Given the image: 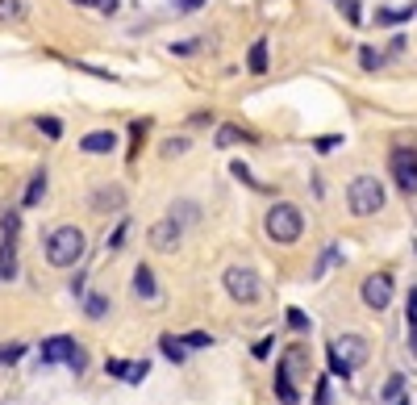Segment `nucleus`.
I'll use <instances>...</instances> for the list:
<instances>
[{"instance_id": "20", "label": "nucleus", "mask_w": 417, "mask_h": 405, "mask_svg": "<svg viewBox=\"0 0 417 405\" xmlns=\"http://www.w3.org/2000/svg\"><path fill=\"white\" fill-rule=\"evenodd\" d=\"M417 8H384V13H376V25H397V21H409Z\"/></svg>"}, {"instance_id": "9", "label": "nucleus", "mask_w": 417, "mask_h": 405, "mask_svg": "<svg viewBox=\"0 0 417 405\" xmlns=\"http://www.w3.org/2000/svg\"><path fill=\"white\" fill-rule=\"evenodd\" d=\"M180 234H184L180 222H175V217H163V222L150 226V247H155V251H175V247H180Z\"/></svg>"}, {"instance_id": "16", "label": "nucleus", "mask_w": 417, "mask_h": 405, "mask_svg": "<svg viewBox=\"0 0 417 405\" xmlns=\"http://www.w3.org/2000/svg\"><path fill=\"white\" fill-rule=\"evenodd\" d=\"M0 276H4V280L17 276V243H13V238H4V247H0Z\"/></svg>"}, {"instance_id": "37", "label": "nucleus", "mask_w": 417, "mask_h": 405, "mask_svg": "<svg viewBox=\"0 0 417 405\" xmlns=\"http://www.w3.org/2000/svg\"><path fill=\"white\" fill-rule=\"evenodd\" d=\"M230 171H234V176H238V180H246V184H255V180H251V171H246V163H234V167H230Z\"/></svg>"}, {"instance_id": "32", "label": "nucleus", "mask_w": 417, "mask_h": 405, "mask_svg": "<svg viewBox=\"0 0 417 405\" xmlns=\"http://www.w3.org/2000/svg\"><path fill=\"white\" fill-rule=\"evenodd\" d=\"M343 13H347L351 25H359V4H355V0H343Z\"/></svg>"}, {"instance_id": "3", "label": "nucleus", "mask_w": 417, "mask_h": 405, "mask_svg": "<svg viewBox=\"0 0 417 405\" xmlns=\"http://www.w3.org/2000/svg\"><path fill=\"white\" fill-rule=\"evenodd\" d=\"M347 205H351L355 217L380 213V209H384V184H380L376 176H355L351 188H347Z\"/></svg>"}, {"instance_id": "15", "label": "nucleus", "mask_w": 417, "mask_h": 405, "mask_svg": "<svg viewBox=\"0 0 417 405\" xmlns=\"http://www.w3.org/2000/svg\"><path fill=\"white\" fill-rule=\"evenodd\" d=\"M42 197H46V171H33V176H29V188H25V209L42 205Z\"/></svg>"}, {"instance_id": "18", "label": "nucleus", "mask_w": 417, "mask_h": 405, "mask_svg": "<svg viewBox=\"0 0 417 405\" xmlns=\"http://www.w3.org/2000/svg\"><path fill=\"white\" fill-rule=\"evenodd\" d=\"M251 134L242 130V125H221L217 130V146H238V142H246Z\"/></svg>"}, {"instance_id": "27", "label": "nucleus", "mask_w": 417, "mask_h": 405, "mask_svg": "<svg viewBox=\"0 0 417 405\" xmlns=\"http://www.w3.org/2000/svg\"><path fill=\"white\" fill-rule=\"evenodd\" d=\"M288 326H292L297 335H305V330H309V318H305L301 310H288Z\"/></svg>"}, {"instance_id": "21", "label": "nucleus", "mask_w": 417, "mask_h": 405, "mask_svg": "<svg viewBox=\"0 0 417 405\" xmlns=\"http://www.w3.org/2000/svg\"><path fill=\"white\" fill-rule=\"evenodd\" d=\"M84 314H88V318H104V314H109V301H104L100 293H92V297L84 301Z\"/></svg>"}, {"instance_id": "14", "label": "nucleus", "mask_w": 417, "mask_h": 405, "mask_svg": "<svg viewBox=\"0 0 417 405\" xmlns=\"http://www.w3.org/2000/svg\"><path fill=\"white\" fill-rule=\"evenodd\" d=\"M246 67H251V75H263V71H267V38H259V42L251 46Z\"/></svg>"}, {"instance_id": "34", "label": "nucleus", "mask_w": 417, "mask_h": 405, "mask_svg": "<svg viewBox=\"0 0 417 405\" xmlns=\"http://www.w3.org/2000/svg\"><path fill=\"white\" fill-rule=\"evenodd\" d=\"M125 230H129V226H125V222H121V226H117V230H113V238H109V247H113V251H117V247H121V243H125Z\"/></svg>"}, {"instance_id": "11", "label": "nucleus", "mask_w": 417, "mask_h": 405, "mask_svg": "<svg viewBox=\"0 0 417 405\" xmlns=\"http://www.w3.org/2000/svg\"><path fill=\"white\" fill-rule=\"evenodd\" d=\"M121 205H125V192H121L117 184L92 192V209H96V213H113V209H121Z\"/></svg>"}, {"instance_id": "4", "label": "nucleus", "mask_w": 417, "mask_h": 405, "mask_svg": "<svg viewBox=\"0 0 417 405\" xmlns=\"http://www.w3.org/2000/svg\"><path fill=\"white\" fill-rule=\"evenodd\" d=\"M263 226H267V238H272V243H297L301 230H305V217H301L297 205L280 201V205L267 209V222H263Z\"/></svg>"}, {"instance_id": "1", "label": "nucleus", "mask_w": 417, "mask_h": 405, "mask_svg": "<svg viewBox=\"0 0 417 405\" xmlns=\"http://www.w3.org/2000/svg\"><path fill=\"white\" fill-rule=\"evenodd\" d=\"M84 247H88V238H84L79 226H58V230L46 234V259L54 268H75L84 259Z\"/></svg>"}, {"instance_id": "38", "label": "nucleus", "mask_w": 417, "mask_h": 405, "mask_svg": "<svg viewBox=\"0 0 417 405\" xmlns=\"http://www.w3.org/2000/svg\"><path fill=\"white\" fill-rule=\"evenodd\" d=\"M75 4H88V8H109V13H113V0H75Z\"/></svg>"}, {"instance_id": "12", "label": "nucleus", "mask_w": 417, "mask_h": 405, "mask_svg": "<svg viewBox=\"0 0 417 405\" xmlns=\"http://www.w3.org/2000/svg\"><path fill=\"white\" fill-rule=\"evenodd\" d=\"M276 397H280V405H301V393H297V385H292V372L280 364L276 368Z\"/></svg>"}, {"instance_id": "36", "label": "nucleus", "mask_w": 417, "mask_h": 405, "mask_svg": "<svg viewBox=\"0 0 417 405\" xmlns=\"http://www.w3.org/2000/svg\"><path fill=\"white\" fill-rule=\"evenodd\" d=\"M255 356L267 360V356H272V339H259V343H255Z\"/></svg>"}, {"instance_id": "5", "label": "nucleus", "mask_w": 417, "mask_h": 405, "mask_svg": "<svg viewBox=\"0 0 417 405\" xmlns=\"http://www.w3.org/2000/svg\"><path fill=\"white\" fill-rule=\"evenodd\" d=\"M42 364H67L75 376L88 368V356H84V347L75 343V339H67V335H54V339H46L42 343Z\"/></svg>"}, {"instance_id": "30", "label": "nucleus", "mask_w": 417, "mask_h": 405, "mask_svg": "<svg viewBox=\"0 0 417 405\" xmlns=\"http://www.w3.org/2000/svg\"><path fill=\"white\" fill-rule=\"evenodd\" d=\"M359 63H363V67H368V71H376V67H380V54H376V50H372V46H368V50H363V54H359Z\"/></svg>"}, {"instance_id": "8", "label": "nucleus", "mask_w": 417, "mask_h": 405, "mask_svg": "<svg viewBox=\"0 0 417 405\" xmlns=\"http://www.w3.org/2000/svg\"><path fill=\"white\" fill-rule=\"evenodd\" d=\"M359 297H363V305L368 310H388L393 305V276L388 272H376V276H368L363 280V289H359Z\"/></svg>"}, {"instance_id": "23", "label": "nucleus", "mask_w": 417, "mask_h": 405, "mask_svg": "<svg viewBox=\"0 0 417 405\" xmlns=\"http://www.w3.org/2000/svg\"><path fill=\"white\" fill-rule=\"evenodd\" d=\"M401 393H405V376H388V385H384V402H401Z\"/></svg>"}, {"instance_id": "41", "label": "nucleus", "mask_w": 417, "mask_h": 405, "mask_svg": "<svg viewBox=\"0 0 417 405\" xmlns=\"http://www.w3.org/2000/svg\"><path fill=\"white\" fill-rule=\"evenodd\" d=\"M113 8H117V0H113Z\"/></svg>"}, {"instance_id": "33", "label": "nucleus", "mask_w": 417, "mask_h": 405, "mask_svg": "<svg viewBox=\"0 0 417 405\" xmlns=\"http://www.w3.org/2000/svg\"><path fill=\"white\" fill-rule=\"evenodd\" d=\"M317 405H330V381H317V397H313Z\"/></svg>"}, {"instance_id": "40", "label": "nucleus", "mask_w": 417, "mask_h": 405, "mask_svg": "<svg viewBox=\"0 0 417 405\" xmlns=\"http://www.w3.org/2000/svg\"><path fill=\"white\" fill-rule=\"evenodd\" d=\"M397 405H409V397H401V402H397Z\"/></svg>"}, {"instance_id": "39", "label": "nucleus", "mask_w": 417, "mask_h": 405, "mask_svg": "<svg viewBox=\"0 0 417 405\" xmlns=\"http://www.w3.org/2000/svg\"><path fill=\"white\" fill-rule=\"evenodd\" d=\"M196 8H205V0H180V13H196Z\"/></svg>"}, {"instance_id": "10", "label": "nucleus", "mask_w": 417, "mask_h": 405, "mask_svg": "<svg viewBox=\"0 0 417 405\" xmlns=\"http://www.w3.org/2000/svg\"><path fill=\"white\" fill-rule=\"evenodd\" d=\"M113 146H117V134H113V130H92V134L79 138V151H84V155H109Z\"/></svg>"}, {"instance_id": "17", "label": "nucleus", "mask_w": 417, "mask_h": 405, "mask_svg": "<svg viewBox=\"0 0 417 405\" xmlns=\"http://www.w3.org/2000/svg\"><path fill=\"white\" fill-rule=\"evenodd\" d=\"M159 347H163V356H167L171 364H184V351H188V347H184V339H175V335H163V339H159Z\"/></svg>"}, {"instance_id": "25", "label": "nucleus", "mask_w": 417, "mask_h": 405, "mask_svg": "<svg viewBox=\"0 0 417 405\" xmlns=\"http://www.w3.org/2000/svg\"><path fill=\"white\" fill-rule=\"evenodd\" d=\"M184 347H213V335H205V330H192V335H184Z\"/></svg>"}, {"instance_id": "19", "label": "nucleus", "mask_w": 417, "mask_h": 405, "mask_svg": "<svg viewBox=\"0 0 417 405\" xmlns=\"http://www.w3.org/2000/svg\"><path fill=\"white\" fill-rule=\"evenodd\" d=\"M405 322H409V351L417 356V289L409 293V310H405Z\"/></svg>"}, {"instance_id": "28", "label": "nucleus", "mask_w": 417, "mask_h": 405, "mask_svg": "<svg viewBox=\"0 0 417 405\" xmlns=\"http://www.w3.org/2000/svg\"><path fill=\"white\" fill-rule=\"evenodd\" d=\"M104 372H109V376H121V381H125V376H129V360H109V364H104Z\"/></svg>"}, {"instance_id": "13", "label": "nucleus", "mask_w": 417, "mask_h": 405, "mask_svg": "<svg viewBox=\"0 0 417 405\" xmlns=\"http://www.w3.org/2000/svg\"><path fill=\"white\" fill-rule=\"evenodd\" d=\"M134 293H138L142 301H155V297H159V284H155V272H150L146 263H138V268H134Z\"/></svg>"}, {"instance_id": "35", "label": "nucleus", "mask_w": 417, "mask_h": 405, "mask_svg": "<svg viewBox=\"0 0 417 405\" xmlns=\"http://www.w3.org/2000/svg\"><path fill=\"white\" fill-rule=\"evenodd\" d=\"M343 138H334V134H326V138H317V151H334Z\"/></svg>"}, {"instance_id": "31", "label": "nucleus", "mask_w": 417, "mask_h": 405, "mask_svg": "<svg viewBox=\"0 0 417 405\" xmlns=\"http://www.w3.org/2000/svg\"><path fill=\"white\" fill-rule=\"evenodd\" d=\"M38 125H42V134H50V138H58V134H63V125H58L54 117H42Z\"/></svg>"}, {"instance_id": "6", "label": "nucleus", "mask_w": 417, "mask_h": 405, "mask_svg": "<svg viewBox=\"0 0 417 405\" xmlns=\"http://www.w3.org/2000/svg\"><path fill=\"white\" fill-rule=\"evenodd\" d=\"M226 293L234 297V301H242V305H251V301H259V276L251 272V268H242V263H234V268H226Z\"/></svg>"}, {"instance_id": "29", "label": "nucleus", "mask_w": 417, "mask_h": 405, "mask_svg": "<svg viewBox=\"0 0 417 405\" xmlns=\"http://www.w3.org/2000/svg\"><path fill=\"white\" fill-rule=\"evenodd\" d=\"M0 226H4V238H17V226H21V222H17V213L8 209V213L0 217Z\"/></svg>"}, {"instance_id": "22", "label": "nucleus", "mask_w": 417, "mask_h": 405, "mask_svg": "<svg viewBox=\"0 0 417 405\" xmlns=\"http://www.w3.org/2000/svg\"><path fill=\"white\" fill-rule=\"evenodd\" d=\"M21 17H25L21 0H0V21H21Z\"/></svg>"}, {"instance_id": "7", "label": "nucleus", "mask_w": 417, "mask_h": 405, "mask_svg": "<svg viewBox=\"0 0 417 405\" xmlns=\"http://www.w3.org/2000/svg\"><path fill=\"white\" fill-rule=\"evenodd\" d=\"M388 171H393V180H397L401 192H417V151L397 146V151L388 155Z\"/></svg>"}, {"instance_id": "24", "label": "nucleus", "mask_w": 417, "mask_h": 405, "mask_svg": "<svg viewBox=\"0 0 417 405\" xmlns=\"http://www.w3.org/2000/svg\"><path fill=\"white\" fill-rule=\"evenodd\" d=\"M146 376H150V364H146V360H138V364H129V376H125V381H129V385H142Z\"/></svg>"}, {"instance_id": "2", "label": "nucleus", "mask_w": 417, "mask_h": 405, "mask_svg": "<svg viewBox=\"0 0 417 405\" xmlns=\"http://www.w3.org/2000/svg\"><path fill=\"white\" fill-rule=\"evenodd\" d=\"M363 364H368V339L363 335H343V339L330 343V372L334 376H351Z\"/></svg>"}, {"instance_id": "26", "label": "nucleus", "mask_w": 417, "mask_h": 405, "mask_svg": "<svg viewBox=\"0 0 417 405\" xmlns=\"http://www.w3.org/2000/svg\"><path fill=\"white\" fill-rule=\"evenodd\" d=\"M25 356V347L21 343H8V347H0V364H17Z\"/></svg>"}]
</instances>
